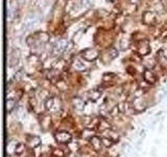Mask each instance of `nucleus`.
I'll use <instances>...</instances> for the list:
<instances>
[{"label":"nucleus","mask_w":167,"mask_h":157,"mask_svg":"<svg viewBox=\"0 0 167 157\" xmlns=\"http://www.w3.org/2000/svg\"><path fill=\"white\" fill-rule=\"evenodd\" d=\"M98 56H99V51L95 48H87L82 53V58L89 62L95 61L98 58Z\"/></svg>","instance_id":"f257e3e1"},{"label":"nucleus","mask_w":167,"mask_h":157,"mask_svg":"<svg viewBox=\"0 0 167 157\" xmlns=\"http://www.w3.org/2000/svg\"><path fill=\"white\" fill-rule=\"evenodd\" d=\"M54 138L60 143H70L71 139H72V135L69 132L59 131L54 134Z\"/></svg>","instance_id":"f03ea898"},{"label":"nucleus","mask_w":167,"mask_h":157,"mask_svg":"<svg viewBox=\"0 0 167 157\" xmlns=\"http://www.w3.org/2000/svg\"><path fill=\"white\" fill-rule=\"evenodd\" d=\"M67 46H68V41L65 39H62L60 41H57V43L54 44L52 48V53L55 56L61 55L62 53H64L65 50H67Z\"/></svg>","instance_id":"7ed1b4c3"},{"label":"nucleus","mask_w":167,"mask_h":157,"mask_svg":"<svg viewBox=\"0 0 167 157\" xmlns=\"http://www.w3.org/2000/svg\"><path fill=\"white\" fill-rule=\"evenodd\" d=\"M19 59H20V50L18 48H14L12 50L10 55V65L11 67H14L19 63Z\"/></svg>","instance_id":"20e7f679"},{"label":"nucleus","mask_w":167,"mask_h":157,"mask_svg":"<svg viewBox=\"0 0 167 157\" xmlns=\"http://www.w3.org/2000/svg\"><path fill=\"white\" fill-rule=\"evenodd\" d=\"M150 44H148L147 40H142L139 43V48H138V51H139L140 55L145 56L150 53Z\"/></svg>","instance_id":"39448f33"},{"label":"nucleus","mask_w":167,"mask_h":157,"mask_svg":"<svg viewBox=\"0 0 167 157\" xmlns=\"http://www.w3.org/2000/svg\"><path fill=\"white\" fill-rule=\"evenodd\" d=\"M90 143H91V146H92V148L96 152H98V151L101 150V148H102V140L100 139L98 136H93V137L90 139Z\"/></svg>","instance_id":"423d86ee"},{"label":"nucleus","mask_w":167,"mask_h":157,"mask_svg":"<svg viewBox=\"0 0 167 157\" xmlns=\"http://www.w3.org/2000/svg\"><path fill=\"white\" fill-rule=\"evenodd\" d=\"M142 20L145 24H153L156 22V15L153 13L150 12H146L144 13L143 17H142Z\"/></svg>","instance_id":"0eeeda50"},{"label":"nucleus","mask_w":167,"mask_h":157,"mask_svg":"<svg viewBox=\"0 0 167 157\" xmlns=\"http://www.w3.org/2000/svg\"><path fill=\"white\" fill-rule=\"evenodd\" d=\"M143 78H144V80H145L147 83H150V84H155L156 81H157V78H156L155 73H153V71L148 70V69L144 71Z\"/></svg>","instance_id":"6e6552de"},{"label":"nucleus","mask_w":167,"mask_h":157,"mask_svg":"<svg viewBox=\"0 0 167 157\" xmlns=\"http://www.w3.org/2000/svg\"><path fill=\"white\" fill-rule=\"evenodd\" d=\"M27 143L30 148H36V147H38V146H40L41 139H40L38 136L32 135V136H29V137L27 138Z\"/></svg>","instance_id":"1a4fd4ad"},{"label":"nucleus","mask_w":167,"mask_h":157,"mask_svg":"<svg viewBox=\"0 0 167 157\" xmlns=\"http://www.w3.org/2000/svg\"><path fill=\"white\" fill-rule=\"evenodd\" d=\"M133 106H134V109L136 110V111H142V110H144L145 108V105L142 103V98H135V101H134L133 103Z\"/></svg>","instance_id":"9d476101"},{"label":"nucleus","mask_w":167,"mask_h":157,"mask_svg":"<svg viewBox=\"0 0 167 157\" xmlns=\"http://www.w3.org/2000/svg\"><path fill=\"white\" fill-rule=\"evenodd\" d=\"M72 104L76 110H83L85 108V102L79 98H74L72 101Z\"/></svg>","instance_id":"9b49d317"},{"label":"nucleus","mask_w":167,"mask_h":157,"mask_svg":"<svg viewBox=\"0 0 167 157\" xmlns=\"http://www.w3.org/2000/svg\"><path fill=\"white\" fill-rule=\"evenodd\" d=\"M101 96V91L97 90V89H93L89 92V98L93 102H96L97 100Z\"/></svg>","instance_id":"f8f14e48"},{"label":"nucleus","mask_w":167,"mask_h":157,"mask_svg":"<svg viewBox=\"0 0 167 157\" xmlns=\"http://www.w3.org/2000/svg\"><path fill=\"white\" fill-rule=\"evenodd\" d=\"M41 126L44 130H48L51 126V118L47 115H44L41 120Z\"/></svg>","instance_id":"ddd939ff"},{"label":"nucleus","mask_w":167,"mask_h":157,"mask_svg":"<svg viewBox=\"0 0 167 157\" xmlns=\"http://www.w3.org/2000/svg\"><path fill=\"white\" fill-rule=\"evenodd\" d=\"M17 105L16 100H13V98H10V100L6 101V111L8 112H12L13 110L15 109Z\"/></svg>","instance_id":"4468645a"},{"label":"nucleus","mask_w":167,"mask_h":157,"mask_svg":"<svg viewBox=\"0 0 167 157\" xmlns=\"http://www.w3.org/2000/svg\"><path fill=\"white\" fill-rule=\"evenodd\" d=\"M44 106H45V108L47 110H51L53 108V106H54V98H51V96L47 98L45 100V102H44Z\"/></svg>","instance_id":"2eb2a0df"},{"label":"nucleus","mask_w":167,"mask_h":157,"mask_svg":"<svg viewBox=\"0 0 167 157\" xmlns=\"http://www.w3.org/2000/svg\"><path fill=\"white\" fill-rule=\"evenodd\" d=\"M73 67H74L75 70H79V71H82V70H85V69H86L85 65L81 61H79V60L74 61V63H73Z\"/></svg>","instance_id":"dca6fc26"},{"label":"nucleus","mask_w":167,"mask_h":157,"mask_svg":"<svg viewBox=\"0 0 167 157\" xmlns=\"http://www.w3.org/2000/svg\"><path fill=\"white\" fill-rule=\"evenodd\" d=\"M24 145L23 143H17L16 147H15V154L16 155H21L24 152Z\"/></svg>","instance_id":"f3484780"},{"label":"nucleus","mask_w":167,"mask_h":157,"mask_svg":"<svg viewBox=\"0 0 167 157\" xmlns=\"http://www.w3.org/2000/svg\"><path fill=\"white\" fill-rule=\"evenodd\" d=\"M107 132H108V134L109 135L107 136V137H109L110 139H112L113 141H118V135H117V133L115 131H112V130H107Z\"/></svg>","instance_id":"a211bd4d"},{"label":"nucleus","mask_w":167,"mask_h":157,"mask_svg":"<svg viewBox=\"0 0 167 157\" xmlns=\"http://www.w3.org/2000/svg\"><path fill=\"white\" fill-rule=\"evenodd\" d=\"M102 145L104 146V147H107V148H110V147H112L113 146V143H114V141H113L112 139H110L109 137H102Z\"/></svg>","instance_id":"6ab92c4d"},{"label":"nucleus","mask_w":167,"mask_h":157,"mask_svg":"<svg viewBox=\"0 0 167 157\" xmlns=\"http://www.w3.org/2000/svg\"><path fill=\"white\" fill-rule=\"evenodd\" d=\"M52 155L54 157H64L65 156V153L62 149H54L52 152Z\"/></svg>","instance_id":"aec40b11"},{"label":"nucleus","mask_w":167,"mask_h":157,"mask_svg":"<svg viewBox=\"0 0 167 157\" xmlns=\"http://www.w3.org/2000/svg\"><path fill=\"white\" fill-rule=\"evenodd\" d=\"M126 106H128V104H126V103H124V102H122V103H119V104H118V110H119V112L120 113H124V112L126 111Z\"/></svg>","instance_id":"412c9836"},{"label":"nucleus","mask_w":167,"mask_h":157,"mask_svg":"<svg viewBox=\"0 0 167 157\" xmlns=\"http://www.w3.org/2000/svg\"><path fill=\"white\" fill-rule=\"evenodd\" d=\"M24 1H25V0H17V2H18V3H19V4H22Z\"/></svg>","instance_id":"4be33fe9"}]
</instances>
